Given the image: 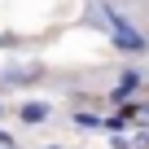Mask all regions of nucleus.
<instances>
[{
  "label": "nucleus",
  "mask_w": 149,
  "mask_h": 149,
  "mask_svg": "<svg viewBox=\"0 0 149 149\" xmlns=\"http://www.w3.org/2000/svg\"><path fill=\"white\" fill-rule=\"evenodd\" d=\"M105 26H110V40H114L118 48H127V53H140V48H145V35H136V26H132L123 13H114V5H105Z\"/></svg>",
  "instance_id": "1"
},
{
  "label": "nucleus",
  "mask_w": 149,
  "mask_h": 149,
  "mask_svg": "<svg viewBox=\"0 0 149 149\" xmlns=\"http://www.w3.org/2000/svg\"><path fill=\"white\" fill-rule=\"evenodd\" d=\"M22 118L26 123H40V118H48V105H22Z\"/></svg>",
  "instance_id": "2"
}]
</instances>
